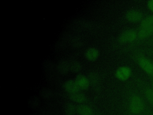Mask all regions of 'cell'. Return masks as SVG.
<instances>
[{"instance_id": "obj_1", "label": "cell", "mask_w": 153, "mask_h": 115, "mask_svg": "<svg viewBox=\"0 0 153 115\" xmlns=\"http://www.w3.org/2000/svg\"><path fill=\"white\" fill-rule=\"evenodd\" d=\"M146 108L145 103L142 98L137 93H132L129 99L128 110L131 114L137 115L142 113Z\"/></svg>"}, {"instance_id": "obj_2", "label": "cell", "mask_w": 153, "mask_h": 115, "mask_svg": "<svg viewBox=\"0 0 153 115\" xmlns=\"http://www.w3.org/2000/svg\"><path fill=\"white\" fill-rule=\"evenodd\" d=\"M133 58L144 72L149 77H153V60L148 58L142 52H136Z\"/></svg>"}, {"instance_id": "obj_3", "label": "cell", "mask_w": 153, "mask_h": 115, "mask_svg": "<svg viewBox=\"0 0 153 115\" xmlns=\"http://www.w3.org/2000/svg\"><path fill=\"white\" fill-rule=\"evenodd\" d=\"M138 29H128L123 31L118 37V41L122 44L134 43L137 39Z\"/></svg>"}, {"instance_id": "obj_4", "label": "cell", "mask_w": 153, "mask_h": 115, "mask_svg": "<svg viewBox=\"0 0 153 115\" xmlns=\"http://www.w3.org/2000/svg\"><path fill=\"white\" fill-rule=\"evenodd\" d=\"M125 17L130 22H141L144 18L142 12L140 10L135 9H131L127 11L125 13Z\"/></svg>"}, {"instance_id": "obj_5", "label": "cell", "mask_w": 153, "mask_h": 115, "mask_svg": "<svg viewBox=\"0 0 153 115\" xmlns=\"http://www.w3.org/2000/svg\"><path fill=\"white\" fill-rule=\"evenodd\" d=\"M137 37L134 43L142 42L153 35V26L138 28Z\"/></svg>"}, {"instance_id": "obj_6", "label": "cell", "mask_w": 153, "mask_h": 115, "mask_svg": "<svg viewBox=\"0 0 153 115\" xmlns=\"http://www.w3.org/2000/svg\"><path fill=\"white\" fill-rule=\"evenodd\" d=\"M131 74V69L129 66H122L115 71V77L121 81H126L128 79Z\"/></svg>"}, {"instance_id": "obj_7", "label": "cell", "mask_w": 153, "mask_h": 115, "mask_svg": "<svg viewBox=\"0 0 153 115\" xmlns=\"http://www.w3.org/2000/svg\"><path fill=\"white\" fill-rule=\"evenodd\" d=\"M139 85L147 101L153 106V89L151 86L143 81H139Z\"/></svg>"}, {"instance_id": "obj_8", "label": "cell", "mask_w": 153, "mask_h": 115, "mask_svg": "<svg viewBox=\"0 0 153 115\" xmlns=\"http://www.w3.org/2000/svg\"><path fill=\"white\" fill-rule=\"evenodd\" d=\"M100 55L99 50L94 47H90L87 48L84 52V58L88 61L94 62L96 60Z\"/></svg>"}, {"instance_id": "obj_9", "label": "cell", "mask_w": 153, "mask_h": 115, "mask_svg": "<svg viewBox=\"0 0 153 115\" xmlns=\"http://www.w3.org/2000/svg\"><path fill=\"white\" fill-rule=\"evenodd\" d=\"M75 80L79 89L87 90L88 89L90 86V81L85 75L81 74L76 75Z\"/></svg>"}, {"instance_id": "obj_10", "label": "cell", "mask_w": 153, "mask_h": 115, "mask_svg": "<svg viewBox=\"0 0 153 115\" xmlns=\"http://www.w3.org/2000/svg\"><path fill=\"white\" fill-rule=\"evenodd\" d=\"M63 88L65 91L69 93H75L79 90L75 79H68L63 83Z\"/></svg>"}, {"instance_id": "obj_11", "label": "cell", "mask_w": 153, "mask_h": 115, "mask_svg": "<svg viewBox=\"0 0 153 115\" xmlns=\"http://www.w3.org/2000/svg\"><path fill=\"white\" fill-rule=\"evenodd\" d=\"M56 71L60 74H65L68 72L69 69V61L62 58L60 59L57 63L56 66Z\"/></svg>"}, {"instance_id": "obj_12", "label": "cell", "mask_w": 153, "mask_h": 115, "mask_svg": "<svg viewBox=\"0 0 153 115\" xmlns=\"http://www.w3.org/2000/svg\"><path fill=\"white\" fill-rule=\"evenodd\" d=\"M76 111L79 115H93V110L87 105L81 104L76 107Z\"/></svg>"}, {"instance_id": "obj_13", "label": "cell", "mask_w": 153, "mask_h": 115, "mask_svg": "<svg viewBox=\"0 0 153 115\" xmlns=\"http://www.w3.org/2000/svg\"><path fill=\"white\" fill-rule=\"evenodd\" d=\"M69 98L72 101L77 103H83L87 100L86 95L79 91L75 93H69Z\"/></svg>"}, {"instance_id": "obj_14", "label": "cell", "mask_w": 153, "mask_h": 115, "mask_svg": "<svg viewBox=\"0 0 153 115\" xmlns=\"http://www.w3.org/2000/svg\"><path fill=\"white\" fill-rule=\"evenodd\" d=\"M82 65L81 62L77 60H72L69 61V69L70 71L74 73L79 72L81 71Z\"/></svg>"}, {"instance_id": "obj_15", "label": "cell", "mask_w": 153, "mask_h": 115, "mask_svg": "<svg viewBox=\"0 0 153 115\" xmlns=\"http://www.w3.org/2000/svg\"><path fill=\"white\" fill-rule=\"evenodd\" d=\"M153 26V14L145 17L140 23L139 28Z\"/></svg>"}, {"instance_id": "obj_16", "label": "cell", "mask_w": 153, "mask_h": 115, "mask_svg": "<svg viewBox=\"0 0 153 115\" xmlns=\"http://www.w3.org/2000/svg\"><path fill=\"white\" fill-rule=\"evenodd\" d=\"M39 95L44 99H48L53 96V91L48 88H43L39 92Z\"/></svg>"}, {"instance_id": "obj_17", "label": "cell", "mask_w": 153, "mask_h": 115, "mask_svg": "<svg viewBox=\"0 0 153 115\" xmlns=\"http://www.w3.org/2000/svg\"><path fill=\"white\" fill-rule=\"evenodd\" d=\"M75 109L72 104L66 102L64 104V112L65 115H75Z\"/></svg>"}, {"instance_id": "obj_18", "label": "cell", "mask_w": 153, "mask_h": 115, "mask_svg": "<svg viewBox=\"0 0 153 115\" xmlns=\"http://www.w3.org/2000/svg\"><path fill=\"white\" fill-rule=\"evenodd\" d=\"M39 99L36 96H32L28 100V105L31 108H36L39 106Z\"/></svg>"}, {"instance_id": "obj_19", "label": "cell", "mask_w": 153, "mask_h": 115, "mask_svg": "<svg viewBox=\"0 0 153 115\" xmlns=\"http://www.w3.org/2000/svg\"><path fill=\"white\" fill-rule=\"evenodd\" d=\"M70 44L72 47L74 48V49H77V48H79L81 47L83 43L82 42V40L76 37H73L71 39V40L70 41Z\"/></svg>"}, {"instance_id": "obj_20", "label": "cell", "mask_w": 153, "mask_h": 115, "mask_svg": "<svg viewBox=\"0 0 153 115\" xmlns=\"http://www.w3.org/2000/svg\"><path fill=\"white\" fill-rule=\"evenodd\" d=\"M43 66L44 68V69H45L46 70H47L48 71H51L53 70V69L54 68V65L53 63L52 62H51L49 60H45L44 63H43Z\"/></svg>"}, {"instance_id": "obj_21", "label": "cell", "mask_w": 153, "mask_h": 115, "mask_svg": "<svg viewBox=\"0 0 153 115\" xmlns=\"http://www.w3.org/2000/svg\"><path fill=\"white\" fill-rule=\"evenodd\" d=\"M148 8L152 12H153V0H149L146 4Z\"/></svg>"}, {"instance_id": "obj_22", "label": "cell", "mask_w": 153, "mask_h": 115, "mask_svg": "<svg viewBox=\"0 0 153 115\" xmlns=\"http://www.w3.org/2000/svg\"><path fill=\"white\" fill-rule=\"evenodd\" d=\"M66 46V43L65 41H62L57 43V48L58 49H63Z\"/></svg>"}, {"instance_id": "obj_23", "label": "cell", "mask_w": 153, "mask_h": 115, "mask_svg": "<svg viewBox=\"0 0 153 115\" xmlns=\"http://www.w3.org/2000/svg\"><path fill=\"white\" fill-rule=\"evenodd\" d=\"M146 44L148 45H153V35L148 40V41L146 42Z\"/></svg>"}, {"instance_id": "obj_24", "label": "cell", "mask_w": 153, "mask_h": 115, "mask_svg": "<svg viewBox=\"0 0 153 115\" xmlns=\"http://www.w3.org/2000/svg\"><path fill=\"white\" fill-rule=\"evenodd\" d=\"M147 52H148V54H149V55H151V56H153V50H152V49H148V50H147Z\"/></svg>"}, {"instance_id": "obj_25", "label": "cell", "mask_w": 153, "mask_h": 115, "mask_svg": "<svg viewBox=\"0 0 153 115\" xmlns=\"http://www.w3.org/2000/svg\"><path fill=\"white\" fill-rule=\"evenodd\" d=\"M150 79H151V87H152V89H153V77H150Z\"/></svg>"}, {"instance_id": "obj_26", "label": "cell", "mask_w": 153, "mask_h": 115, "mask_svg": "<svg viewBox=\"0 0 153 115\" xmlns=\"http://www.w3.org/2000/svg\"><path fill=\"white\" fill-rule=\"evenodd\" d=\"M30 115H40V114H36V113H34V114H30Z\"/></svg>"}]
</instances>
